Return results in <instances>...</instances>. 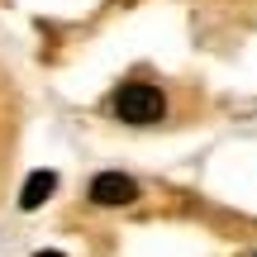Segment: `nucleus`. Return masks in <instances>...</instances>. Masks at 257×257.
<instances>
[{
	"label": "nucleus",
	"instance_id": "1",
	"mask_svg": "<svg viewBox=\"0 0 257 257\" xmlns=\"http://www.w3.org/2000/svg\"><path fill=\"white\" fill-rule=\"evenodd\" d=\"M110 110L119 114L124 124H157L167 114V95L157 91V86H148V81H128V86L114 91Z\"/></svg>",
	"mask_w": 257,
	"mask_h": 257
},
{
	"label": "nucleus",
	"instance_id": "2",
	"mask_svg": "<svg viewBox=\"0 0 257 257\" xmlns=\"http://www.w3.org/2000/svg\"><path fill=\"white\" fill-rule=\"evenodd\" d=\"M134 195H138V181L124 176V172H100L91 181V200L95 205H128Z\"/></svg>",
	"mask_w": 257,
	"mask_h": 257
},
{
	"label": "nucleus",
	"instance_id": "3",
	"mask_svg": "<svg viewBox=\"0 0 257 257\" xmlns=\"http://www.w3.org/2000/svg\"><path fill=\"white\" fill-rule=\"evenodd\" d=\"M53 191H57V176L53 172H34V176H29V186L19 191V205H24V210H38Z\"/></svg>",
	"mask_w": 257,
	"mask_h": 257
},
{
	"label": "nucleus",
	"instance_id": "4",
	"mask_svg": "<svg viewBox=\"0 0 257 257\" xmlns=\"http://www.w3.org/2000/svg\"><path fill=\"white\" fill-rule=\"evenodd\" d=\"M38 257H62V252H38Z\"/></svg>",
	"mask_w": 257,
	"mask_h": 257
}]
</instances>
